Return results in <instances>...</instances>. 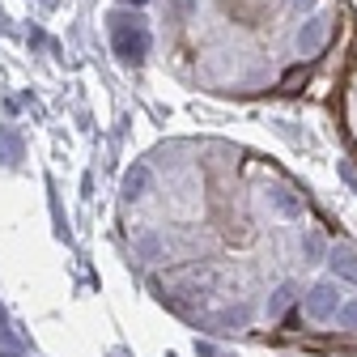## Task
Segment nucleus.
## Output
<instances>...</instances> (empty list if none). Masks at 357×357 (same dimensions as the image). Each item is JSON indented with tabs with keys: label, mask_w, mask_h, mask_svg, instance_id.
<instances>
[{
	"label": "nucleus",
	"mask_w": 357,
	"mask_h": 357,
	"mask_svg": "<svg viewBox=\"0 0 357 357\" xmlns=\"http://www.w3.org/2000/svg\"><path fill=\"white\" fill-rule=\"evenodd\" d=\"M111 38H115V56L132 60V64H141L149 56V30L141 17H128V13H111Z\"/></svg>",
	"instance_id": "1"
},
{
	"label": "nucleus",
	"mask_w": 357,
	"mask_h": 357,
	"mask_svg": "<svg viewBox=\"0 0 357 357\" xmlns=\"http://www.w3.org/2000/svg\"><path fill=\"white\" fill-rule=\"evenodd\" d=\"M340 306H344V302H340L336 277H332V281H319V285H310V294H306V315H310V319H332Z\"/></svg>",
	"instance_id": "2"
},
{
	"label": "nucleus",
	"mask_w": 357,
	"mask_h": 357,
	"mask_svg": "<svg viewBox=\"0 0 357 357\" xmlns=\"http://www.w3.org/2000/svg\"><path fill=\"white\" fill-rule=\"evenodd\" d=\"M328 38H332V17H310V22L298 30V52H302V56H315Z\"/></svg>",
	"instance_id": "3"
},
{
	"label": "nucleus",
	"mask_w": 357,
	"mask_h": 357,
	"mask_svg": "<svg viewBox=\"0 0 357 357\" xmlns=\"http://www.w3.org/2000/svg\"><path fill=\"white\" fill-rule=\"evenodd\" d=\"M328 268H332L336 281L357 285V251H353V247H332V251H328Z\"/></svg>",
	"instance_id": "4"
},
{
	"label": "nucleus",
	"mask_w": 357,
	"mask_h": 357,
	"mask_svg": "<svg viewBox=\"0 0 357 357\" xmlns=\"http://www.w3.org/2000/svg\"><path fill=\"white\" fill-rule=\"evenodd\" d=\"M149 183H153V174H149V166L145 162H137L128 174H123V196L128 200H141L145 192H149Z\"/></svg>",
	"instance_id": "5"
},
{
	"label": "nucleus",
	"mask_w": 357,
	"mask_h": 357,
	"mask_svg": "<svg viewBox=\"0 0 357 357\" xmlns=\"http://www.w3.org/2000/svg\"><path fill=\"white\" fill-rule=\"evenodd\" d=\"M268 200H273V208L289 221H302V200L289 192V188H268Z\"/></svg>",
	"instance_id": "6"
},
{
	"label": "nucleus",
	"mask_w": 357,
	"mask_h": 357,
	"mask_svg": "<svg viewBox=\"0 0 357 357\" xmlns=\"http://www.w3.org/2000/svg\"><path fill=\"white\" fill-rule=\"evenodd\" d=\"M298 298V285L294 281H285L273 298H268V319H277V315H285V310H289V302Z\"/></svg>",
	"instance_id": "7"
},
{
	"label": "nucleus",
	"mask_w": 357,
	"mask_h": 357,
	"mask_svg": "<svg viewBox=\"0 0 357 357\" xmlns=\"http://www.w3.org/2000/svg\"><path fill=\"white\" fill-rule=\"evenodd\" d=\"M336 319H340V328H357V298L336 310Z\"/></svg>",
	"instance_id": "8"
},
{
	"label": "nucleus",
	"mask_w": 357,
	"mask_h": 357,
	"mask_svg": "<svg viewBox=\"0 0 357 357\" xmlns=\"http://www.w3.org/2000/svg\"><path fill=\"white\" fill-rule=\"evenodd\" d=\"M302 251H306L310 259H319V255H324V238H319V234H306V243H302Z\"/></svg>",
	"instance_id": "9"
},
{
	"label": "nucleus",
	"mask_w": 357,
	"mask_h": 357,
	"mask_svg": "<svg viewBox=\"0 0 357 357\" xmlns=\"http://www.w3.org/2000/svg\"><path fill=\"white\" fill-rule=\"evenodd\" d=\"M0 149H5V153H9V162H13V158L22 153V145H17V137H9V132H0Z\"/></svg>",
	"instance_id": "10"
},
{
	"label": "nucleus",
	"mask_w": 357,
	"mask_h": 357,
	"mask_svg": "<svg viewBox=\"0 0 357 357\" xmlns=\"http://www.w3.org/2000/svg\"><path fill=\"white\" fill-rule=\"evenodd\" d=\"M123 5H145V0H123Z\"/></svg>",
	"instance_id": "11"
},
{
	"label": "nucleus",
	"mask_w": 357,
	"mask_h": 357,
	"mask_svg": "<svg viewBox=\"0 0 357 357\" xmlns=\"http://www.w3.org/2000/svg\"><path fill=\"white\" fill-rule=\"evenodd\" d=\"M0 324H5V310H0Z\"/></svg>",
	"instance_id": "12"
}]
</instances>
